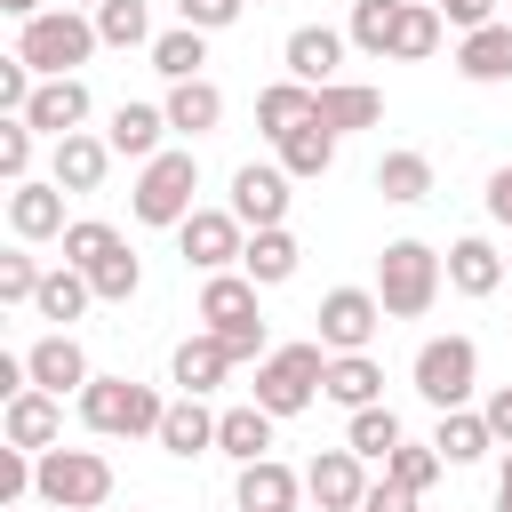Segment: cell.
<instances>
[{
    "mask_svg": "<svg viewBox=\"0 0 512 512\" xmlns=\"http://www.w3.org/2000/svg\"><path fill=\"white\" fill-rule=\"evenodd\" d=\"M104 40H96V16H72V8H48V16H32L24 32H16V56L40 72V80H80V64L96 56Z\"/></svg>",
    "mask_w": 512,
    "mask_h": 512,
    "instance_id": "cell-1",
    "label": "cell"
},
{
    "mask_svg": "<svg viewBox=\"0 0 512 512\" xmlns=\"http://www.w3.org/2000/svg\"><path fill=\"white\" fill-rule=\"evenodd\" d=\"M440 280H448V264H440L424 240H392V248L376 256V304H384L392 320H424L432 296H440Z\"/></svg>",
    "mask_w": 512,
    "mask_h": 512,
    "instance_id": "cell-2",
    "label": "cell"
},
{
    "mask_svg": "<svg viewBox=\"0 0 512 512\" xmlns=\"http://www.w3.org/2000/svg\"><path fill=\"white\" fill-rule=\"evenodd\" d=\"M200 320H208V336H224L232 360H272V352H264L256 280H248V272H208V288H200Z\"/></svg>",
    "mask_w": 512,
    "mask_h": 512,
    "instance_id": "cell-3",
    "label": "cell"
},
{
    "mask_svg": "<svg viewBox=\"0 0 512 512\" xmlns=\"http://www.w3.org/2000/svg\"><path fill=\"white\" fill-rule=\"evenodd\" d=\"M80 416H88V432H104V440H160V416H168V400L152 392V384H136V376H96L88 392H80Z\"/></svg>",
    "mask_w": 512,
    "mask_h": 512,
    "instance_id": "cell-4",
    "label": "cell"
},
{
    "mask_svg": "<svg viewBox=\"0 0 512 512\" xmlns=\"http://www.w3.org/2000/svg\"><path fill=\"white\" fill-rule=\"evenodd\" d=\"M328 384V344H280L272 360H256V408L264 416H296V408H312V392Z\"/></svg>",
    "mask_w": 512,
    "mask_h": 512,
    "instance_id": "cell-5",
    "label": "cell"
},
{
    "mask_svg": "<svg viewBox=\"0 0 512 512\" xmlns=\"http://www.w3.org/2000/svg\"><path fill=\"white\" fill-rule=\"evenodd\" d=\"M32 496H40V504H64V512H96V504L112 496V464H104L96 448H48Z\"/></svg>",
    "mask_w": 512,
    "mask_h": 512,
    "instance_id": "cell-6",
    "label": "cell"
},
{
    "mask_svg": "<svg viewBox=\"0 0 512 512\" xmlns=\"http://www.w3.org/2000/svg\"><path fill=\"white\" fill-rule=\"evenodd\" d=\"M192 192H200V160L192 152H160V160H144L128 208H136V224H184L192 216Z\"/></svg>",
    "mask_w": 512,
    "mask_h": 512,
    "instance_id": "cell-7",
    "label": "cell"
},
{
    "mask_svg": "<svg viewBox=\"0 0 512 512\" xmlns=\"http://www.w3.org/2000/svg\"><path fill=\"white\" fill-rule=\"evenodd\" d=\"M472 384H480V344H472V336H432V344L416 352V392H424L440 416L464 408Z\"/></svg>",
    "mask_w": 512,
    "mask_h": 512,
    "instance_id": "cell-8",
    "label": "cell"
},
{
    "mask_svg": "<svg viewBox=\"0 0 512 512\" xmlns=\"http://www.w3.org/2000/svg\"><path fill=\"white\" fill-rule=\"evenodd\" d=\"M248 224L232 216V208H192L184 224H176V240H184V264H200V272H232L240 256H248V240H240Z\"/></svg>",
    "mask_w": 512,
    "mask_h": 512,
    "instance_id": "cell-9",
    "label": "cell"
},
{
    "mask_svg": "<svg viewBox=\"0 0 512 512\" xmlns=\"http://www.w3.org/2000/svg\"><path fill=\"white\" fill-rule=\"evenodd\" d=\"M376 320H384L376 288H328V296H320V344H328V352H368Z\"/></svg>",
    "mask_w": 512,
    "mask_h": 512,
    "instance_id": "cell-10",
    "label": "cell"
},
{
    "mask_svg": "<svg viewBox=\"0 0 512 512\" xmlns=\"http://www.w3.org/2000/svg\"><path fill=\"white\" fill-rule=\"evenodd\" d=\"M288 184H296L288 168H256V160H248V168L232 176V216H240L248 232H280V216H288Z\"/></svg>",
    "mask_w": 512,
    "mask_h": 512,
    "instance_id": "cell-11",
    "label": "cell"
},
{
    "mask_svg": "<svg viewBox=\"0 0 512 512\" xmlns=\"http://www.w3.org/2000/svg\"><path fill=\"white\" fill-rule=\"evenodd\" d=\"M304 496H312L320 512H360V496H368L360 456H352V448H320V456L304 464Z\"/></svg>",
    "mask_w": 512,
    "mask_h": 512,
    "instance_id": "cell-12",
    "label": "cell"
},
{
    "mask_svg": "<svg viewBox=\"0 0 512 512\" xmlns=\"http://www.w3.org/2000/svg\"><path fill=\"white\" fill-rule=\"evenodd\" d=\"M24 368H32V392H88L96 376H88V352L72 344V328H56V336H40L32 352H24Z\"/></svg>",
    "mask_w": 512,
    "mask_h": 512,
    "instance_id": "cell-13",
    "label": "cell"
},
{
    "mask_svg": "<svg viewBox=\"0 0 512 512\" xmlns=\"http://www.w3.org/2000/svg\"><path fill=\"white\" fill-rule=\"evenodd\" d=\"M24 120H32V136H80V120H88V88L80 80H40L32 88V104H24Z\"/></svg>",
    "mask_w": 512,
    "mask_h": 512,
    "instance_id": "cell-14",
    "label": "cell"
},
{
    "mask_svg": "<svg viewBox=\"0 0 512 512\" xmlns=\"http://www.w3.org/2000/svg\"><path fill=\"white\" fill-rule=\"evenodd\" d=\"M168 376H176V392H184V400L216 392V384L232 376V352H224V336H208V328H200V336H184V344H176V360H168Z\"/></svg>",
    "mask_w": 512,
    "mask_h": 512,
    "instance_id": "cell-15",
    "label": "cell"
},
{
    "mask_svg": "<svg viewBox=\"0 0 512 512\" xmlns=\"http://www.w3.org/2000/svg\"><path fill=\"white\" fill-rule=\"evenodd\" d=\"M280 56H288V80L328 88V80H336V56H344V32H328V24H296Z\"/></svg>",
    "mask_w": 512,
    "mask_h": 512,
    "instance_id": "cell-16",
    "label": "cell"
},
{
    "mask_svg": "<svg viewBox=\"0 0 512 512\" xmlns=\"http://www.w3.org/2000/svg\"><path fill=\"white\" fill-rule=\"evenodd\" d=\"M312 120H320L328 136H352V128H376V120H384V96L360 88V80H328L320 104H312Z\"/></svg>",
    "mask_w": 512,
    "mask_h": 512,
    "instance_id": "cell-17",
    "label": "cell"
},
{
    "mask_svg": "<svg viewBox=\"0 0 512 512\" xmlns=\"http://www.w3.org/2000/svg\"><path fill=\"white\" fill-rule=\"evenodd\" d=\"M8 224H16V240H56V232H72V224H64V184H8Z\"/></svg>",
    "mask_w": 512,
    "mask_h": 512,
    "instance_id": "cell-18",
    "label": "cell"
},
{
    "mask_svg": "<svg viewBox=\"0 0 512 512\" xmlns=\"http://www.w3.org/2000/svg\"><path fill=\"white\" fill-rule=\"evenodd\" d=\"M0 424H8V448L48 456V448H56V432H64V408H56V392H16Z\"/></svg>",
    "mask_w": 512,
    "mask_h": 512,
    "instance_id": "cell-19",
    "label": "cell"
},
{
    "mask_svg": "<svg viewBox=\"0 0 512 512\" xmlns=\"http://www.w3.org/2000/svg\"><path fill=\"white\" fill-rule=\"evenodd\" d=\"M240 512H296V496H304V472H288L280 456H264V464H240Z\"/></svg>",
    "mask_w": 512,
    "mask_h": 512,
    "instance_id": "cell-20",
    "label": "cell"
},
{
    "mask_svg": "<svg viewBox=\"0 0 512 512\" xmlns=\"http://www.w3.org/2000/svg\"><path fill=\"white\" fill-rule=\"evenodd\" d=\"M160 136H168V112H160V104H120L112 128H104V144H112L120 160H160Z\"/></svg>",
    "mask_w": 512,
    "mask_h": 512,
    "instance_id": "cell-21",
    "label": "cell"
},
{
    "mask_svg": "<svg viewBox=\"0 0 512 512\" xmlns=\"http://www.w3.org/2000/svg\"><path fill=\"white\" fill-rule=\"evenodd\" d=\"M456 72H464V80H480V88L512 80V24H480V32H464Z\"/></svg>",
    "mask_w": 512,
    "mask_h": 512,
    "instance_id": "cell-22",
    "label": "cell"
},
{
    "mask_svg": "<svg viewBox=\"0 0 512 512\" xmlns=\"http://www.w3.org/2000/svg\"><path fill=\"white\" fill-rule=\"evenodd\" d=\"M320 392H328L336 408H376V400H384V368H376L368 352H336V360H328V384H320Z\"/></svg>",
    "mask_w": 512,
    "mask_h": 512,
    "instance_id": "cell-23",
    "label": "cell"
},
{
    "mask_svg": "<svg viewBox=\"0 0 512 512\" xmlns=\"http://www.w3.org/2000/svg\"><path fill=\"white\" fill-rule=\"evenodd\" d=\"M272 424H280V416H264L256 400H248V408H224V416H216V448L240 456V464H264V456H272Z\"/></svg>",
    "mask_w": 512,
    "mask_h": 512,
    "instance_id": "cell-24",
    "label": "cell"
},
{
    "mask_svg": "<svg viewBox=\"0 0 512 512\" xmlns=\"http://www.w3.org/2000/svg\"><path fill=\"white\" fill-rule=\"evenodd\" d=\"M160 112H168V128H184V136H208V128L224 120V88H216V80H176Z\"/></svg>",
    "mask_w": 512,
    "mask_h": 512,
    "instance_id": "cell-25",
    "label": "cell"
},
{
    "mask_svg": "<svg viewBox=\"0 0 512 512\" xmlns=\"http://www.w3.org/2000/svg\"><path fill=\"white\" fill-rule=\"evenodd\" d=\"M312 104H320V88H304V80H272V88L256 96V128L280 144L288 128H304V120H312Z\"/></svg>",
    "mask_w": 512,
    "mask_h": 512,
    "instance_id": "cell-26",
    "label": "cell"
},
{
    "mask_svg": "<svg viewBox=\"0 0 512 512\" xmlns=\"http://www.w3.org/2000/svg\"><path fill=\"white\" fill-rule=\"evenodd\" d=\"M104 168H112V144H104V136H64V144H56V176H48V184H64V192H96V184H104Z\"/></svg>",
    "mask_w": 512,
    "mask_h": 512,
    "instance_id": "cell-27",
    "label": "cell"
},
{
    "mask_svg": "<svg viewBox=\"0 0 512 512\" xmlns=\"http://www.w3.org/2000/svg\"><path fill=\"white\" fill-rule=\"evenodd\" d=\"M448 288H456V296H496V288H504V256H496L488 240H456V248H448Z\"/></svg>",
    "mask_w": 512,
    "mask_h": 512,
    "instance_id": "cell-28",
    "label": "cell"
},
{
    "mask_svg": "<svg viewBox=\"0 0 512 512\" xmlns=\"http://www.w3.org/2000/svg\"><path fill=\"white\" fill-rule=\"evenodd\" d=\"M400 16H408V0H352V24H344V40H352L360 56H392V40H400Z\"/></svg>",
    "mask_w": 512,
    "mask_h": 512,
    "instance_id": "cell-29",
    "label": "cell"
},
{
    "mask_svg": "<svg viewBox=\"0 0 512 512\" xmlns=\"http://www.w3.org/2000/svg\"><path fill=\"white\" fill-rule=\"evenodd\" d=\"M344 448L360 456V464H392V448H400V416L376 400V408H352V424H344Z\"/></svg>",
    "mask_w": 512,
    "mask_h": 512,
    "instance_id": "cell-30",
    "label": "cell"
},
{
    "mask_svg": "<svg viewBox=\"0 0 512 512\" xmlns=\"http://www.w3.org/2000/svg\"><path fill=\"white\" fill-rule=\"evenodd\" d=\"M296 256H304V248H296V240H288V224H280V232H256V240H248L240 272H248L256 288H280V280H296Z\"/></svg>",
    "mask_w": 512,
    "mask_h": 512,
    "instance_id": "cell-31",
    "label": "cell"
},
{
    "mask_svg": "<svg viewBox=\"0 0 512 512\" xmlns=\"http://www.w3.org/2000/svg\"><path fill=\"white\" fill-rule=\"evenodd\" d=\"M160 448H168V456H200V448H216V416H208L200 400H168V416H160Z\"/></svg>",
    "mask_w": 512,
    "mask_h": 512,
    "instance_id": "cell-32",
    "label": "cell"
},
{
    "mask_svg": "<svg viewBox=\"0 0 512 512\" xmlns=\"http://www.w3.org/2000/svg\"><path fill=\"white\" fill-rule=\"evenodd\" d=\"M432 448H440L448 464H480V456L496 448V432H488V416H472V408H448V416H440V432H432Z\"/></svg>",
    "mask_w": 512,
    "mask_h": 512,
    "instance_id": "cell-33",
    "label": "cell"
},
{
    "mask_svg": "<svg viewBox=\"0 0 512 512\" xmlns=\"http://www.w3.org/2000/svg\"><path fill=\"white\" fill-rule=\"evenodd\" d=\"M280 168H288V176H328V168H336V136H328L320 120L288 128V136H280Z\"/></svg>",
    "mask_w": 512,
    "mask_h": 512,
    "instance_id": "cell-34",
    "label": "cell"
},
{
    "mask_svg": "<svg viewBox=\"0 0 512 512\" xmlns=\"http://www.w3.org/2000/svg\"><path fill=\"white\" fill-rule=\"evenodd\" d=\"M376 192L400 200V208H416V200L432 192V160H424V152H384V160H376Z\"/></svg>",
    "mask_w": 512,
    "mask_h": 512,
    "instance_id": "cell-35",
    "label": "cell"
},
{
    "mask_svg": "<svg viewBox=\"0 0 512 512\" xmlns=\"http://www.w3.org/2000/svg\"><path fill=\"white\" fill-rule=\"evenodd\" d=\"M200 64H208V32L176 24V32L152 40V72H168V80H200Z\"/></svg>",
    "mask_w": 512,
    "mask_h": 512,
    "instance_id": "cell-36",
    "label": "cell"
},
{
    "mask_svg": "<svg viewBox=\"0 0 512 512\" xmlns=\"http://www.w3.org/2000/svg\"><path fill=\"white\" fill-rule=\"evenodd\" d=\"M88 296H96V288H88V272L56 264V272L40 280V296H32V312H40V320H80V312H88Z\"/></svg>",
    "mask_w": 512,
    "mask_h": 512,
    "instance_id": "cell-37",
    "label": "cell"
},
{
    "mask_svg": "<svg viewBox=\"0 0 512 512\" xmlns=\"http://www.w3.org/2000/svg\"><path fill=\"white\" fill-rule=\"evenodd\" d=\"M96 40L104 48H144L152 40V8L144 0H104L96 8Z\"/></svg>",
    "mask_w": 512,
    "mask_h": 512,
    "instance_id": "cell-38",
    "label": "cell"
},
{
    "mask_svg": "<svg viewBox=\"0 0 512 512\" xmlns=\"http://www.w3.org/2000/svg\"><path fill=\"white\" fill-rule=\"evenodd\" d=\"M112 248H120V232H112L104 216H80V224L64 232V264H72V272H96Z\"/></svg>",
    "mask_w": 512,
    "mask_h": 512,
    "instance_id": "cell-39",
    "label": "cell"
},
{
    "mask_svg": "<svg viewBox=\"0 0 512 512\" xmlns=\"http://www.w3.org/2000/svg\"><path fill=\"white\" fill-rule=\"evenodd\" d=\"M432 48H440V8L408 0V16H400V40H392V56H400V64H424Z\"/></svg>",
    "mask_w": 512,
    "mask_h": 512,
    "instance_id": "cell-40",
    "label": "cell"
},
{
    "mask_svg": "<svg viewBox=\"0 0 512 512\" xmlns=\"http://www.w3.org/2000/svg\"><path fill=\"white\" fill-rule=\"evenodd\" d=\"M88 288H96V296H104V304H128V296H136V288H144V264H136V256H128V240H120V248H112V256H104V264H96V272H88Z\"/></svg>",
    "mask_w": 512,
    "mask_h": 512,
    "instance_id": "cell-41",
    "label": "cell"
},
{
    "mask_svg": "<svg viewBox=\"0 0 512 512\" xmlns=\"http://www.w3.org/2000/svg\"><path fill=\"white\" fill-rule=\"evenodd\" d=\"M384 472H392V480H400V488H416V496H424V488H432V480H440V472H448V456H440V448H432V440H424V448H416V440H400V448H392V464H384Z\"/></svg>",
    "mask_w": 512,
    "mask_h": 512,
    "instance_id": "cell-42",
    "label": "cell"
},
{
    "mask_svg": "<svg viewBox=\"0 0 512 512\" xmlns=\"http://www.w3.org/2000/svg\"><path fill=\"white\" fill-rule=\"evenodd\" d=\"M0 176L32 184V120H0Z\"/></svg>",
    "mask_w": 512,
    "mask_h": 512,
    "instance_id": "cell-43",
    "label": "cell"
},
{
    "mask_svg": "<svg viewBox=\"0 0 512 512\" xmlns=\"http://www.w3.org/2000/svg\"><path fill=\"white\" fill-rule=\"evenodd\" d=\"M40 280H48V272H40L24 248H8V256H0V304H32V296H40Z\"/></svg>",
    "mask_w": 512,
    "mask_h": 512,
    "instance_id": "cell-44",
    "label": "cell"
},
{
    "mask_svg": "<svg viewBox=\"0 0 512 512\" xmlns=\"http://www.w3.org/2000/svg\"><path fill=\"white\" fill-rule=\"evenodd\" d=\"M24 104H32V64L24 56H0V112L24 120Z\"/></svg>",
    "mask_w": 512,
    "mask_h": 512,
    "instance_id": "cell-45",
    "label": "cell"
},
{
    "mask_svg": "<svg viewBox=\"0 0 512 512\" xmlns=\"http://www.w3.org/2000/svg\"><path fill=\"white\" fill-rule=\"evenodd\" d=\"M240 8H248V0H176V16H184L192 32H224V24H240Z\"/></svg>",
    "mask_w": 512,
    "mask_h": 512,
    "instance_id": "cell-46",
    "label": "cell"
},
{
    "mask_svg": "<svg viewBox=\"0 0 512 512\" xmlns=\"http://www.w3.org/2000/svg\"><path fill=\"white\" fill-rule=\"evenodd\" d=\"M360 512H416V488H400V480L384 472V480H368V496H360Z\"/></svg>",
    "mask_w": 512,
    "mask_h": 512,
    "instance_id": "cell-47",
    "label": "cell"
},
{
    "mask_svg": "<svg viewBox=\"0 0 512 512\" xmlns=\"http://www.w3.org/2000/svg\"><path fill=\"white\" fill-rule=\"evenodd\" d=\"M440 16L456 32H480V24H496V0H440Z\"/></svg>",
    "mask_w": 512,
    "mask_h": 512,
    "instance_id": "cell-48",
    "label": "cell"
},
{
    "mask_svg": "<svg viewBox=\"0 0 512 512\" xmlns=\"http://www.w3.org/2000/svg\"><path fill=\"white\" fill-rule=\"evenodd\" d=\"M480 416H488V432H496V440H504V448H512V384H496V392H488V408H480Z\"/></svg>",
    "mask_w": 512,
    "mask_h": 512,
    "instance_id": "cell-49",
    "label": "cell"
},
{
    "mask_svg": "<svg viewBox=\"0 0 512 512\" xmlns=\"http://www.w3.org/2000/svg\"><path fill=\"white\" fill-rule=\"evenodd\" d=\"M488 216H496V224H512V168H496V176H488Z\"/></svg>",
    "mask_w": 512,
    "mask_h": 512,
    "instance_id": "cell-50",
    "label": "cell"
},
{
    "mask_svg": "<svg viewBox=\"0 0 512 512\" xmlns=\"http://www.w3.org/2000/svg\"><path fill=\"white\" fill-rule=\"evenodd\" d=\"M0 8H8V16H24V24H32V16H48L40 0H0Z\"/></svg>",
    "mask_w": 512,
    "mask_h": 512,
    "instance_id": "cell-51",
    "label": "cell"
},
{
    "mask_svg": "<svg viewBox=\"0 0 512 512\" xmlns=\"http://www.w3.org/2000/svg\"><path fill=\"white\" fill-rule=\"evenodd\" d=\"M496 512H512V472H504V488H496Z\"/></svg>",
    "mask_w": 512,
    "mask_h": 512,
    "instance_id": "cell-52",
    "label": "cell"
},
{
    "mask_svg": "<svg viewBox=\"0 0 512 512\" xmlns=\"http://www.w3.org/2000/svg\"><path fill=\"white\" fill-rule=\"evenodd\" d=\"M64 8H104V0H64Z\"/></svg>",
    "mask_w": 512,
    "mask_h": 512,
    "instance_id": "cell-53",
    "label": "cell"
},
{
    "mask_svg": "<svg viewBox=\"0 0 512 512\" xmlns=\"http://www.w3.org/2000/svg\"><path fill=\"white\" fill-rule=\"evenodd\" d=\"M504 272H512V256H504Z\"/></svg>",
    "mask_w": 512,
    "mask_h": 512,
    "instance_id": "cell-54",
    "label": "cell"
},
{
    "mask_svg": "<svg viewBox=\"0 0 512 512\" xmlns=\"http://www.w3.org/2000/svg\"><path fill=\"white\" fill-rule=\"evenodd\" d=\"M504 24H512V16H504Z\"/></svg>",
    "mask_w": 512,
    "mask_h": 512,
    "instance_id": "cell-55",
    "label": "cell"
},
{
    "mask_svg": "<svg viewBox=\"0 0 512 512\" xmlns=\"http://www.w3.org/2000/svg\"><path fill=\"white\" fill-rule=\"evenodd\" d=\"M256 8H264V0H256Z\"/></svg>",
    "mask_w": 512,
    "mask_h": 512,
    "instance_id": "cell-56",
    "label": "cell"
}]
</instances>
